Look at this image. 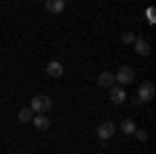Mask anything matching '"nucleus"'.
Returning <instances> with one entry per match:
<instances>
[{
    "label": "nucleus",
    "instance_id": "423d86ee",
    "mask_svg": "<svg viewBox=\"0 0 156 154\" xmlns=\"http://www.w3.org/2000/svg\"><path fill=\"white\" fill-rule=\"evenodd\" d=\"M62 65H60L58 60H50L48 65H46V75L48 77H52V79H58L60 75H62Z\"/></svg>",
    "mask_w": 156,
    "mask_h": 154
},
{
    "label": "nucleus",
    "instance_id": "9d476101",
    "mask_svg": "<svg viewBox=\"0 0 156 154\" xmlns=\"http://www.w3.org/2000/svg\"><path fill=\"white\" fill-rule=\"evenodd\" d=\"M31 121H34V125H36L37 129H48L50 127V119L46 117V115H34V119H31Z\"/></svg>",
    "mask_w": 156,
    "mask_h": 154
},
{
    "label": "nucleus",
    "instance_id": "f03ea898",
    "mask_svg": "<svg viewBox=\"0 0 156 154\" xmlns=\"http://www.w3.org/2000/svg\"><path fill=\"white\" fill-rule=\"evenodd\" d=\"M154 96H156V88L152 81H144L137 88V100L140 102H150V100H154Z\"/></svg>",
    "mask_w": 156,
    "mask_h": 154
},
{
    "label": "nucleus",
    "instance_id": "20e7f679",
    "mask_svg": "<svg viewBox=\"0 0 156 154\" xmlns=\"http://www.w3.org/2000/svg\"><path fill=\"white\" fill-rule=\"evenodd\" d=\"M115 135V123L112 121H104V123H100V127H98V138L102 140V142H106Z\"/></svg>",
    "mask_w": 156,
    "mask_h": 154
},
{
    "label": "nucleus",
    "instance_id": "f257e3e1",
    "mask_svg": "<svg viewBox=\"0 0 156 154\" xmlns=\"http://www.w3.org/2000/svg\"><path fill=\"white\" fill-rule=\"evenodd\" d=\"M29 108H31L36 115H46L50 108H52V100H50L48 96H44V94H37V96H34V98H31Z\"/></svg>",
    "mask_w": 156,
    "mask_h": 154
},
{
    "label": "nucleus",
    "instance_id": "7ed1b4c3",
    "mask_svg": "<svg viewBox=\"0 0 156 154\" xmlns=\"http://www.w3.org/2000/svg\"><path fill=\"white\" fill-rule=\"evenodd\" d=\"M133 79H135V73H133V69L131 67H121L119 69V73L115 75V81H117V85H129V83H133Z\"/></svg>",
    "mask_w": 156,
    "mask_h": 154
},
{
    "label": "nucleus",
    "instance_id": "ddd939ff",
    "mask_svg": "<svg viewBox=\"0 0 156 154\" xmlns=\"http://www.w3.org/2000/svg\"><path fill=\"white\" fill-rule=\"evenodd\" d=\"M133 135H135L140 142H146V140H148V131H146V129H135V131H133Z\"/></svg>",
    "mask_w": 156,
    "mask_h": 154
},
{
    "label": "nucleus",
    "instance_id": "0eeeda50",
    "mask_svg": "<svg viewBox=\"0 0 156 154\" xmlns=\"http://www.w3.org/2000/svg\"><path fill=\"white\" fill-rule=\"evenodd\" d=\"M46 11L52 13V15H60L65 11V0H46Z\"/></svg>",
    "mask_w": 156,
    "mask_h": 154
},
{
    "label": "nucleus",
    "instance_id": "4468645a",
    "mask_svg": "<svg viewBox=\"0 0 156 154\" xmlns=\"http://www.w3.org/2000/svg\"><path fill=\"white\" fill-rule=\"evenodd\" d=\"M121 40H123L125 44H133V42H135V36H133L131 31H125V34L121 36Z\"/></svg>",
    "mask_w": 156,
    "mask_h": 154
},
{
    "label": "nucleus",
    "instance_id": "9b49d317",
    "mask_svg": "<svg viewBox=\"0 0 156 154\" xmlns=\"http://www.w3.org/2000/svg\"><path fill=\"white\" fill-rule=\"evenodd\" d=\"M34 115H36V113H34L31 108L25 106V108H21V110H19V121H21V123H29V121L34 119Z\"/></svg>",
    "mask_w": 156,
    "mask_h": 154
},
{
    "label": "nucleus",
    "instance_id": "39448f33",
    "mask_svg": "<svg viewBox=\"0 0 156 154\" xmlns=\"http://www.w3.org/2000/svg\"><path fill=\"white\" fill-rule=\"evenodd\" d=\"M110 100H112L115 104H123V102L127 100V92H125V88H121V85H112V88H110Z\"/></svg>",
    "mask_w": 156,
    "mask_h": 154
},
{
    "label": "nucleus",
    "instance_id": "f8f14e48",
    "mask_svg": "<svg viewBox=\"0 0 156 154\" xmlns=\"http://www.w3.org/2000/svg\"><path fill=\"white\" fill-rule=\"evenodd\" d=\"M121 131H123L125 135H133V131H135V123H133L131 119H125V121L121 123Z\"/></svg>",
    "mask_w": 156,
    "mask_h": 154
},
{
    "label": "nucleus",
    "instance_id": "6e6552de",
    "mask_svg": "<svg viewBox=\"0 0 156 154\" xmlns=\"http://www.w3.org/2000/svg\"><path fill=\"white\" fill-rule=\"evenodd\" d=\"M98 85H102V88H112L115 85V73L110 71H102L100 75H98Z\"/></svg>",
    "mask_w": 156,
    "mask_h": 154
},
{
    "label": "nucleus",
    "instance_id": "1a4fd4ad",
    "mask_svg": "<svg viewBox=\"0 0 156 154\" xmlns=\"http://www.w3.org/2000/svg\"><path fill=\"white\" fill-rule=\"evenodd\" d=\"M133 46H135V52H137L140 56H148V54H150V44L146 42L144 38H135Z\"/></svg>",
    "mask_w": 156,
    "mask_h": 154
}]
</instances>
